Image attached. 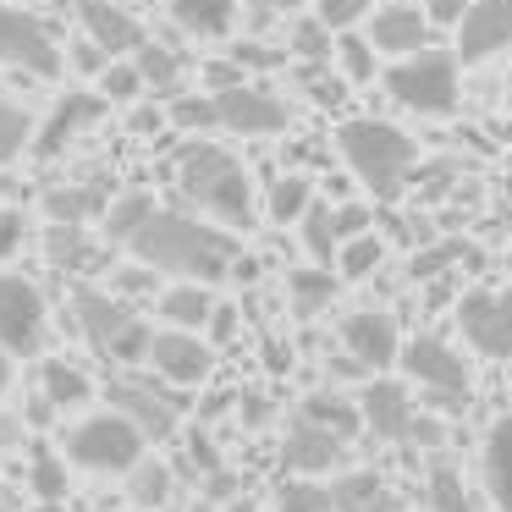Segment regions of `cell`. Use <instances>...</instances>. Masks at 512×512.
<instances>
[{
  "mask_svg": "<svg viewBox=\"0 0 512 512\" xmlns=\"http://www.w3.org/2000/svg\"><path fill=\"white\" fill-rule=\"evenodd\" d=\"M127 248H133V259L149 265L155 276L204 281V287L232 276L237 254H243V248H237V232H226V226H215V221H199V215H182V210H155L138 226V237Z\"/></svg>",
  "mask_w": 512,
  "mask_h": 512,
  "instance_id": "1",
  "label": "cell"
},
{
  "mask_svg": "<svg viewBox=\"0 0 512 512\" xmlns=\"http://www.w3.org/2000/svg\"><path fill=\"white\" fill-rule=\"evenodd\" d=\"M171 177H177L182 199L199 215H210L226 232H248L254 226V182H248V166L232 155V149L210 144V138H188V144L171 155Z\"/></svg>",
  "mask_w": 512,
  "mask_h": 512,
  "instance_id": "2",
  "label": "cell"
},
{
  "mask_svg": "<svg viewBox=\"0 0 512 512\" xmlns=\"http://www.w3.org/2000/svg\"><path fill=\"white\" fill-rule=\"evenodd\" d=\"M336 149H342L347 171L375 193V204H391L408 188L413 166H419V144L402 133L397 122H380V116H353V122L336 127Z\"/></svg>",
  "mask_w": 512,
  "mask_h": 512,
  "instance_id": "3",
  "label": "cell"
},
{
  "mask_svg": "<svg viewBox=\"0 0 512 512\" xmlns=\"http://www.w3.org/2000/svg\"><path fill=\"white\" fill-rule=\"evenodd\" d=\"M457 56L452 50H413V56H397L386 67V94L413 116H452L457 111Z\"/></svg>",
  "mask_w": 512,
  "mask_h": 512,
  "instance_id": "4",
  "label": "cell"
},
{
  "mask_svg": "<svg viewBox=\"0 0 512 512\" xmlns=\"http://www.w3.org/2000/svg\"><path fill=\"white\" fill-rule=\"evenodd\" d=\"M67 457L94 474H127L133 463H144V430L127 413H94V419L67 430Z\"/></svg>",
  "mask_w": 512,
  "mask_h": 512,
  "instance_id": "5",
  "label": "cell"
},
{
  "mask_svg": "<svg viewBox=\"0 0 512 512\" xmlns=\"http://www.w3.org/2000/svg\"><path fill=\"white\" fill-rule=\"evenodd\" d=\"M397 364H402V375H408L413 386L435 402V408H463L468 391H474L468 358L457 353L452 342H441V336H413V342H402Z\"/></svg>",
  "mask_w": 512,
  "mask_h": 512,
  "instance_id": "6",
  "label": "cell"
},
{
  "mask_svg": "<svg viewBox=\"0 0 512 512\" xmlns=\"http://www.w3.org/2000/svg\"><path fill=\"white\" fill-rule=\"evenodd\" d=\"M0 67L34 72V78H61L67 72V45L39 12L0 6Z\"/></svg>",
  "mask_w": 512,
  "mask_h": 512,
  "instance_id": "7",
  "label": "cell"
},
{
  "mask_svg": "<svg viewBox=\"0 0 512 512\" xmlns=\"http://www.w3.org/2000/svg\"><path fill=\"white\" fill-rule=\"evenodd\" d=\"M111 408L127 413V419L144 430V441H171L177 435V413H182V391L166 386V380H144L138 369H122L111 380Z\"/></svg>",
  "mask_w": 512,
  "mask_h": 512,
  "instance_id": "8",
  "label": "cell"
},
{
  "mask_svg": "<svg viewBox=\"0 0 512 512\" xmlns=\"http://www.w3.org/2000/svg\"><path fill=\"white\" fill-rule=\"evenodd\" d=\"M457 331L479 358H512V287H474L457 298Z\"/></svg>",
  "mask_w": 512,
  "mask_h": 512,
  "instance_id": "9",
  "label": "cell"
},
{
  "mask_svg": "<svg viewBox=\"0 0 512 512\" xmlns=\"http://www.w3.org/2000/svg\"><path fill=\"white\" fill-rule=\"evenodd\" d=\"M105 116H111V100H105L100 89H67V94H56L45 127L34 133V144H28V149H34L39 160H61L78 138H89Z\"/></svg>",
  "mask_w": 512,
  "mask_h": 512,
  "instance_id": "10",
  "label": "cell"
},
{
  "mask_svg": "<svg viewBox=\"0 0 512 512\" xmlns=\"http://www.w3.org/2000/svg\"><path fill=\"white\" fill-rule=\"evenodd\" d=\"M50 309L28 276H0V347L12 358H34L45 347Z\"/></svg>",
  "mask_w": 512,
  "mask_h": 512,
  "instance_id": "11",
  "label": "cell"
},
{
  "mask_svg": "<svg viewBox=\"0 0 512 512\" xmlns=\"http://www.w3.org/2000/svg\"><path fill=\"white\" fill-rule=\"evenodd\" d=\"M215 111H221V127L237 138H276V133H287V122H292L287 100H276L270 89H254V83L221 89L215 94Z\"/></svg>",
  "mask_w": 512,
  "mask_h": 512,
  "instance_id": "12",
  "label": "cell"
},
{
  "mask_svg": "<svg viewBox=\"0 0 512 512\" xmlns=\"http://www.w3.org/2000/svg\"><path fill=\"white\" fill-rule=\"evenodd\" d=\"M501 50H512V0H474L457 23V67H485Z\"/></svg>",
  "mask_w": 512,
  "mask_h": 512,
  "instance_id": "13",
  "label": "cell"
},
{
  "mask_svg": "<svg viewBox=\"0 0 512 512\" xmlns=\"http://www.w3.org/2000/svg\"><path fill=\"white\" fill-rule=\"evenodd\" d=\"M149 369H155L166 386L188 391V386H204L215 369V353L210 342H204L199 331H177V325H166V331H155V347H149Z\"/></svg>",
  "mask_w": 512,
  "mask_h": 512,
  "instance_id": "14",
  "label": "cell"
},
{
  "mask_svg": "<svg viewBox=\"0 0 512 512\" xmlns=\"http://www.w3.org/2000/svg\"><path fill=\"white\" fill-rule=\"evenodd\" d=\"M342 347H347V358H353L358 369L386 375V369L402 358V331H397V320H391L386 309H353L342 320Z\"/></svg>",
  "mask_w": 512,
  "mask_h": 512,
  "instance_id": "15",
  "label": "cell"
},
{
  "mask_svg": "<svg viewBox=\"0 0 512 512\" xmlns=\"http://www.w3.org/2000/svg\"><path fill=\"white\" fill-rule=\"evenodd\" d=\"M72 320H78L83 342H89V347H100V353L111 358V353H116V342H122V336L138 325V314H133V303H127V298H116V292L78 287V292H72Z\"/></svg>",
  "mask_w": 512,
  "mask_h": 512,
  "instance_id": "16",
  "label": "cell"
},
{
  "mask_svg": "<svg viewBox=\"0 0 512 512\" xmlns=\"http://www.w3.org/2000/svg\"><path fill=\"white\" fill-rule=\"evenodd\" d=\"M358 413H364V430L375 435V441H391V446L413 441L419 408H413V391L402 386V380H369V386L358 391Z\"/></svg>",
  "mask_w": 512,
  "mask_h": 512,
  "instance_id": "17",
  "label": "cell"
},
{
  "mask_svg": "<svg viewBox=\"0 0 512 512\" xmlns=\"http://www.w3.org/2000/svg\"><path fill=\"white\" fill-rule=\"evenodd\" d=\"M78 23H83V39H94V45L105 50L111 61H127L144 50V23H138L133 12H122L116 0H78Z\"/></svg>",
  "mask_w": 512,
  "mask_h": 512,
  "instance_id": "18",
  "label": "cell"
},
{
  "mask_svg": "<svg viewBox=\"0 0 512 512\" xmlns=\"http://www.w3.org/2000/svg\"><path fill=\"white\" fill-rule=\"evenodd\" d=\"M281 463L292 468V474H309V479H320L325 468H342L347 463V435H336V430H325V424H314V419H292V430H287V446H281Z\"/></svg>",
  "mask_w": 512,
  "mask_h": 512,
  "instance_id": "19",
  "label": "cell"
},
{
  "mask_svg": "<svg viewBox=\"0 0 512 512\" xmlns=\"http://www.w3.org/2000/svg\"><path fill=\"white\" fill-rule=\"evenodd\" d=\"M111 199H116L111 177H83V182H67V188H45V221L89 226L111 210Z\"/></svg>",
  "mask_w": 512,
  "mask_h": 512,
  "instance_id": "20",
  "label": "cell"
},
{
  "mask_svg": "<svg viewBox=\"0 0 512 512\" xmlns=\"http://www.w3.org/2000/svg\"><path fill=\"white\" fill-rule=\"evenodd\" d=\"M369 45L380 56H413V50L430 45V17L424 6H380L375 28H369Z\"/></svg>",
  "mask_w": 512,
  "mask_h": 512,
  "instance_id": "21",
  "label": "cell"
},
{
  "mask_svg": "<svg viewBox=\"0 0 512 512\" xmlns=\"http://www.w3.org/2000/svg\"><path fill=\"white\" fill-rule=\"evenodd\" d=\"M479 468H485V490L501 512H512V413H501L485 435V452H479Z\"/></svg>",
  "mask_w": 512,
  "mask_h": 512,
  "instance_id": "22",
  "label": "cell"
},
{
  "mask_svg": "<svg viewBox=\"0 0 512 512\" xmlns=\"http://www.w3.org/2000/svg\"><path fill=\"white\" fill-rule=\"evenodd\" d=\"M166 12L193 39H226L237 28V0H166Z\"/></svg>",
  "mask_w": 512,
  "mask_h": 512,
  "instance_id": "23",
  "label": "cell"
},
{
  "mask_svg": "<svg viewBox=\"0 0 512 512\" xmlns=\"http://www.w3.org/2000/svg\"><path fill=\"white\" fill-rule=\"evenodd\" d=\"M215 314V292L204 281H177V287L160 292V320L177 325V331H204Z\"/></svg>",
  "mask_w": 512,
  "mask_h": 512,
  "instance_id": "24",
  "label": "cell"
},
{
  "mask_svg": "<svg viewBox=\"0 0 512 512\" xmlns=\"http://www.w3.org/2000/svg\"><path fill=\"white\" fill-rule=\"evenodd\" d=\"M155 210H160V204L149 199L144 188H127V193H116V199H111V210L100 215V232H105V243H122V248H127V243L138 237V226H144Z\"/></svg>",
  "mask_w": 512,
  "mask_h": 512,
  "instance_id": "25",
  "label": "cell"
},
{
  "mask_svg": "<svg viewBox=\"0 0 512 512\" xmlns=\"http://www.w3.org/2000/svg\"><path fill=\"white\" fill-rule=\"evenodd\" d=\"M287 298H292V314H303V320H314L320 309H331V298H336V276H331V265L287 270Z\"/></svg>",
  "mask_w": 512,
  "mask_h": 512,
  "instance_id": "26",
  "label": "cell"
},
{
  "mask_svg": "<svg viewBox=\"0 0 512 512\" xmlns=\"http://www.w3.org/2000/svg\"><path fill=\"white\" fill-rule=\"evenodd\" d=\"M45 259L56 270H94V265H100V248L89 243V226H56V221H50Z\"/></svg>",
  "mask_w": 512,
  "mask_h": 512,
  "instance_id": "27",
  "label": "cell"
},
{
  "mask_svg": "<svg viewBox=\"0 0 512 512\" xmlns=\"http://www.w3.org/2000/svg\"><path fill=\"white\" fill-rule=\"evenodd\" d=\"M39 397L50 408H78V402H89V375L72 369L67 358H45L39 364Z\"/></svg>",
  "mask_w": 512,
  "mask_h": 512,
  "instance_id": "28",
  "label": "cell"
},
{
  "mask_svg": "<svg viewBox=\"0 0 512 512\" xmlns=\"http://www.w3.org/2000/svg\"><path fill=\"white\" fill-rule=\"evenodd\" d=\"M309 204H314V182L303 177V171H287V177H276V182H270L265 210H270V221H276V226H298Z\"/></svg>",
  "mask_w": 512,
  "mask_h": 512,
  "instance_id": "29",
  "label": "cell"
},
{
  "mask_svg": "<svg viewBox=\"0 0 512 512\" xmlns=\"http://www.w3.org/2000/svg\"><path fill=\"white\" fill-rule=\"evenodd\" d=\"M133 67L144 72V83H149L155 94H166V100H177V94H182V56H177V50L144 39V50L133 56Z\"/></svg>",
  "mask_w": 512,
  "mask_h": 512,
  "instance_id": "30",
  "label": "cell"
},
{
  "mask_svg": "<svg viewBox=\"0 0 512 512\" xmlns=\"http://www.w3.org/2000/svg\"><path fill=\"white\" fill-rule=\"evenodd\" d=\"M127 496H133L138 512H155L171 501V463H155V457H144V463L127 468Z\"/></svg>",
  "mask_w": 512,
  "mask_h": 512,
  "instance_id": "31",
  "label": "cell"
},
{
  "mask_svg": "<svg viewBox=\"0 0 512 512\" xmlns=\"http://www.w3.org/2000/svg\"><path fill=\"white\" fill-rule=\"evenodd\" d=\"M452 265H479V254L468 243H457V237H446V243H430V248H419V254L408 259V276L413 281H435Z\"/></svg>",
  "mask_w": 512,
  "mask_h": 512,
  "instance_id": "32",
  "label": "cell"
},
{
  "mask_svg": "<svg viewBox=\"0 0 512 512\" xmlns=\"http://www.w3.org/2000/svg\"><path fill=\"white\" fill-rule=\"evenodd\" d=\"M298 232H303V248H309L314 265H331L336 248H342V237H336V221H331V204H320V199H314L309 210H303Z\"/></svg>",
  "mask_w": 512,
  "mask_h": 512,
  "instance_id": "33",
  "label": "cell"
},
{
  "mask_svg": "<svg viewBox=\"0 0 512 512\" xmlns=\"http://www.w3.org/2000/svg\"><path fill=\"white\" fill-rule=\"evenodd\" d=\"M380 259H386V237L380 232H364V237H347L342 248H336V270H342L347 281H364L380 270Z\"/></svg>",
  "mask_w": 512,
  "mask_h": 512,
  "instance_id": "34",
  "label": "cell"
},
{
  "mask_svg": "<svg viewBox=\"0 0 512 512\" xmlns=\"http://www.w3.org/2000/svg\"><path fill=\"white\" fill-rule=\"evenodd\" d=\"M303 419H314V424H325V430H336V435H353L358 424H364V413H358V402H347V397H331V391H314L309 402H303Z\"/></svg>",
  "mask_w": 512,
  "mask_h": 512,
  "instance_id": "35",
  "label": "cell"
},
{
  "mask_svg": "<svg viewBox=\"0 0 512 512\" xmlns=\"http://www.w3.org/2000/svg\"><path fill=\"white\" fill-rule=\"evenodd\" d=\"M336 67H342V78H347V83H375V72H380V50L369 45L364 34H353V28H347V34L336 39Z\"/></svg>",
  "mask_w": 512,
  "mask_h": 512,
  "instance_id": "36",
  "label": "cell"
},
{
  "mask_svg": "<svg viewBox=\"0 0 512 512\" xmlns=\"http://www.w3.org/2000/svg\"><path fill=\"white\" fill-rule=\"evenodd\" d=\"M276 512H336L331 485H320V479H309V474H292L287 485L276 490Z\"/></svg>",
  "mask_w": 512,
  "mask_h": 512,
  "instance_id": "37",
  "label": "cell"
},
{
  "mask_svg": "<svg viewBox=\"0 0 512 512\" xmlns=\"http://www.w3.org/2000/svg\"><path fill=\"white\" fill-rule=\"evenodd\" d=\"M28 144H34V116H28L17 100L0 94V166H12Z\"/></svg>",
  "mask_w": 512,
  "mask_h": 512,
  "instance_id": "38",
  "label": "cell"
},
{
  "mask_svg": "<svg viewBox=\"0 0 512 512\" xmlns=\"http://www.w3.org/2000/svg\"><path fill=\"white\" fill-rule=\"evenodd\" d=\"M430 512H474V496L463 485V468L435 463L430 468Z\"/></svg>",
  "mask_w": 512,
  "mask_h": 512,
  "instance_id": "39",
  "label": "cell"
},
{
  "mask_svg": "<svg viewBox=\"0 0 512 512\" xmlns=\"http://www.w3.org/2000/svg\"><path fill=\"white\" fill-rule=\"evenodd\" d=\"M171 127H182V133H215L221 127V111H215V94H177L166 111Z\"/></svg>",
  "mask_w": 512,
  "mask_h": 512,
  "instance_id": "40",
  "label": "cell"
},
{
  "mask_svg": "<svg viewBox=\"0 0 512 512\" xmlns=\"http://www.w3.org/2000/svg\"><path fill=\"white\" fill-rule=\"evenodd\" d=\"M94 89H100L111 105H138V94H144L149 83H144V72L133 67V56H127V61H111V67L94 78Z\"/></svg>",
  "mask_w": 512,
  "mask_h": 512,
  "instance_id": "41",
  "label": "cell"
},
{
  "mask_svg": "<svg viewBox=\"0 0 512 512\" xmlns=\"http://www.w3.org/2000/svg\"><path fill=\"white\" fill-rule=\"evenodd\" d=\"M292 56H298V61H309V67H320V61H331V56H336V45H331V28H325L320 17H303V23L292 28Z\"/></svg>",
  "mask_w": 512,
  "mask_h": 512,
  "instance_id": "42",
  "label": "cell"
},
{
  "mask_svg": "<svg viewBox=\"0 0 512 512\" xmlns=\"http://www.w3.org/2000/svg\"><path fill=\"white\" fill-rule=\"evenodd\" d=\"M28 485H34V496H45V501L67 496V468H61V457L34 452V463H28Z\"/></svg>",
  "mask_w": 512,
  "mask_h": 512,
  "instance_id": "43",
  "label": "cell"
},
{
  "mask_svg": "<svg viewBox=\"0 0 512 512\" xmlns=\"http://www.w3.org/2000/svg\"><path fill=\"white\" fill-rule=\"evenodd\" d=\"M226 56L237 61L243 72H276V67H287V56L292 50H276V45H259V39H237Z\"/></svg>",
  "mask_w": 512,
  "mask_h": 512,
  "instance_id": "44",
  "label": "cell"
},
{
  "mask_svg": "<svg viewBox=\"0 0 512 512\" xmlns=\"http://www.w3.org/2000/svg\"><path fill=\"white\" fill-rule=\"evenodd\" d=\"M369 12H375V0H314V17H320L331 34H347V28Z\"/></svg>",
  "mask_w": 512,
  "mask_h": 512,
  "instance_id": "45",
  "label": "cell"
},
{
  "mask_svg": "<svg viewBox=\"0 0 512 512\" xmlns=\"http://www.w3.org/2000/svg\"><path fill=\"white\" fill-rule=\"evenodd\" d=\"M331 221H336V237H364V232H375V210L369 204H331Z\"/></svg>",
  "mask_w": 512,
  "mask_h": 512,
  "instance_id": "46",
  "label": "cell"
},
{
  "mask_svg": "<svg viewBox=\"0 0 512 512\" xmlns=\"http://www.w3.org/2000/svg\"><path fill=\"white\" fill-rule=\"evenodd\" d=\"M452 177H457V166H452V160H435V166H413V188H419V199H441V193L446 188H452Z\"/></svg>",
  "mask_w": 512,
  "mask_h": 512,
  "instance_id": "47",
  "label": "cell"
},
{
  "mask_svg": "<svg viewBox=\"0 0 512 512\" xmlns=\"http://www.w3.org/2000/svg\"><path fill=\"white\" fill-rule=\"evenodd\" d=\"M28 243V215L23 210H0V259H12Z\"/></svg>",
  "mask_w": 512,
  "mask_h": 512,
  "instance_id": "48",
  "label": "cell"
},
{
  "mask_svg": "<svg viewBox=\"0 0 512 512\" xmlns=\"http://www.w3.org/2000/svg\"><path fill=\"white\" fill-rule=\"evenodd\" d=\"M67 50H72L67 61H72V67H78V72H83V78H100V72L111 67V56H105V50L94 45V39H78V45H67Z\"/></svg>",
  "mask_w": 512,
  "mask_h": 512,
  "instance_id": "49",
  "label": "cell"
},
{
  "mask_svg": "<svg viewBox=\"0 0 512 512\" xmlns=\"http://www.w3.org/2000/svg\"><path fill=\"white\" fill-rule=\"evenodd\" d=\"M468 6H474V0H424V17H430V28H435V23H441V28H457Z\"/></svg>",
  "mask_w": 512,
  "mask_h": 512,
  "instance_id": "50",
  "label": "cell"
},
{
  "mask_svg": "<svg viewBox=\"0 0 512 512\" xmlns=\"http://www.w3.org/2000/svg\"><path fill=\"white\" fill-rule=\"evenodd\" d=\"M204 83H210V94L237 89V83H243V67H237L232 56H226V61H210V67H204Z\"/></svg>",
  "mask_w": 512,
  "mask_h": 512,
  "instance_id": "51",
  "label": "cell"
},
{
  "mask_svg": "<svg viewBox=\"0 0 512 512\" xmlns=\"http://www.w3.org/2000/svg\"><path fill=\"white\" fill-rule=\"evenodd\" d=\"M149 287H155V270H149V265H127V270H116V292H122V298H127V292L138 298V292H149Z\"/></svg>",
  "mask_w": 512,
  "mask_h": 512,
  "instance_id": "52",
  "label": "cell"
},
{
  "mask_svg": "<svg viewBox=\"0 0 512 512\" xmlns=\"http://www.w3.org/2000/svg\"><path fill=\"white\" fill-rule=\"evenodd\" d=\"M127 122H133V133H155V127L166 122V111H160V105H133V116H127Z\"/></svg>",
  "mask_w": 512,
  "mask_h": 512,
  "instance_id": "53",
  "label": "cell"
},
{
  "mask_svg": "<svg viewBox=\"0 0 512 512\" xmlns=\"http://www.w3.org/2000/svg\"><path fill=\"white\" fill-rule=\"evenodd\" d=\"M309 94H314V105H342V83L314 78V67H309Z\"/></svg>",
  "mask_w": 512,
  "mask_h": 512,
  "instance_id": "54",
  "label": "cell"
},
{
  "mask_svg": "<svg viewBox=\"0 0 512 512\" xmlns=\"http://www.w3.org/2000/svg\"><path fill=\"white\" fill-rule=\"evenodd\" d=\"M210 331L221 336V342L237 331V309H232V303H215V314H210Z\"/></svg>",
  "mask_w": 512,
  "mask_h": 512,
  "instance_id": "55",
  "label": "cell"
},
{
  "mask_svg": "<svg viewBox=\"0 0 512 512\" xmlns=\"http://www.w3.org/2000/svg\"><path fill=\"white\" fill-rule=\"evenodd\" d=\"M6 386H12V353L0 347V397H6Z\"/></svg>",
  "mask_w": 512,
  "mask_h": 512,
  "instance_id": "56",
  "label": "cell"
},
{
  "mask_svg": "<svg viewBox=\"0 0 512 512\" xmlns=\"http://www.w3.org/2000/svg\"><path fill=\"white\" fill-rule=\"evenodd\" d=\"M259 6H270V12H298V6H309V0H259Z\"/></svg>",
  "mask_w": 512,
  "mask_h": 512,
  "instance_id": "57",
  "label": "cell"
},
{
  "mask_svg": "<svg viewBox=\"0 0 512 512\" xmlns=\"http://www.w3.org/2000/svg\"><path fill=\"white\" fill-rule=\"evenodd\" d=\"M221 512H254V507H248V501H226Z\"/></svg>",
  "mask_w": 512,
  "mask_h": 512,
  "instance_id": "58",
  "label": "cell"
},
{
  "mask_svg": "<svg viewBox=\"0 0 512 512\" xmlns=\"http://www.w3.org/2000/svg\"><path fill=\"white\" fill-rule=\"evenodd\" d=\"M501 199H507V204H512V177H507V182H501Z\"/></svg>",
  "mask_w": 512,
  "mask_h": 512,
  "instance_id": "59",
  "label": "cell"
}]
</instances>
